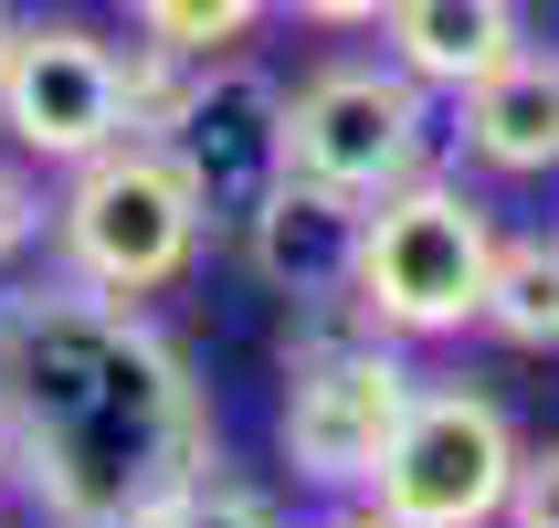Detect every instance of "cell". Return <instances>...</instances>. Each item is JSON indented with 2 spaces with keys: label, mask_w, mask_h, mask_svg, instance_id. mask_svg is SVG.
<instances>
[{
  "label": "cell",
  "mask_w": 559,
  "mask_h": 528,
  "mask_svg": "<svg viewBox=\"0 0 559 528\" xmlns=\"http://www.w3.org/2000/svg\"><path fill=\"white\" fill-rule=\"evenodd\" d=\"M412 412V371L370 339H307L285 349V466L307 476V486H370L380 444H391V423Z\"/></svg>",
  "instance_id": "8992f818"
},
{
  "label": "cell",
  "mask_w": 559,
  "mask_h": 528,
  "mask_svg": "<svg viewBox=\"0 0 559 528\" xmlns=\"http://www.w3.org/2000/svg\"><path fill=\"white\" fill-rule=\"evenodd\" d=\"M328 528H402V518H380V507H348V518H328Z\"/></svg>",
  "instance_id": "d6986e66"
},
{
  "label": "cell",
  "mask_w": 559,
  "mask_h": 528,
  "mask_svg": "<svg viewBox=\"0 0 559 528\" xmlns=\"http://www.w3.org/2000/svg\"><path fill=\"white\" fill-rule=\"evenodd\" d=\"M285 11H307V22H328V32H359V22H380L391 0H285Z\"/></svg>",
  "instance_id": "ac0fdd59"
},
{
  "label": "cell",
  "mask_w": 559,
  "mask_h": 528,
  "mask_svg": "<svg viewBox=\"0 0 559 528\" xmlns=\"http://www.w3.org/2000/svg\"><path fill=\"white\" fill-rule=\"evenodd\" d=\"M380 22H391V63H402L412 85H443V95H465L475 74H497L507 54H528L518 0H391Z\"/></svg>",
  "instance_id": "30bf717a"
},
{
  "label": "cell",
  "mask_w": 559,
  "mask_h": 528,
  "mask_svg": "<svg viewBox=\"0 0 559 528\" xmlns=\"http://www.w3.org/2000/svg\"><path fill=\"white\" fill-rule=\"evenodd\" d=\"M169 159L190 169L201 190V222H243L264 190L285 180V85L243 54H212L201 63V95H190Z\"/></svg>",
  "instance_id": "ba28073f"
},
{
  "label": "cell",
  "mask_w": 559,
  "mask_h": 528,
  "mask_svg": "<svg viewBox=\"0 0 559 528\" xmlns=\"http://www.w3.org/2000/svg\"><path fill=\"white\" fill-rule=\"evenodd\" d=\"M359 233H370V201H359V190L307 180V169H285V180L243 212L253 275L275 285V296H296V307L348 296V275H359Z\"/></svg>",
  "instance_id": "9c48e42d"
},
{
  "label": "cell",
  "mask_w": 559,
  "mask_h": 528,
  "mask_svg": "<svg viewBox=\"0 0 559 528\" xmlns=\"http://www.w3.org/2000/svg\"><path fill=\"white\" fill-rule=\"evenodd\" d=\"M423 138H433V106L402 63H328L285 95V169L359 201L423 180Z\"/></svg>",
  "instance_id": "5b68a950"
},
{
  "label": "cell",
  "mask_w": 559,
  "mask_h": 528,
  "mask_svg": "<svg viewBox=\"0 0 559 528\" xmlns=\"http://www.w3.org/2000/svg\"><path fill=\"white\" fill-rule=\"evenodd\" d=\"M507 528H559V444H538V455H518V476H507Z\"/></svg>",
  "instance_id": "e0dca14e"
},
{
  "label": "cell",
  "mask_w": 559,
  "mask_h": 528,
  "mask_svg": "<svg viewBox=\"0 0 559 528\" xmlns=\"http://www.w3.org/2000/svg\"><path fill=\"white\" fill-rule=\"evenodd\" d=\"M0 43H11V11H0Z\"/></svg>",
  "instance_id": "ffe728a7"
},
{
  "label": "cell",
  "mask_w": 559,
  "mask_h": 528,
  "mask_svg": "<svg viewBox=\"0 0 559 528\" xmlns=\"http://www.w3.org/2000/svg\"><path fill=\"white\" fill-rule=\"evenodd\" d=\"M475 328H497L507 349H559V244H549V233L497 244L486 296H475Z\"/></svg>",
  "instance_id": "7c38bea8"
},
{
  "label": "cell",
  "mask_w": 559,
  "mask_h": 528,
  "mask_svg": "<svg viewBox=\"0 0 559 528\" xmlns=\"http://www.w3.org/2000/svg\"><path fill=\"white\" fill-rule=\"evenodd\" d=\"M465 149L507 180L559 169V54H507L497 74L465 85Z\"/></svg>",
  "instance_id": "8fae6325"
},
{
  "label": "cell",
  "mask_w": 559,
  "mask_h": 528,
  "mask_svg": "<svg viewBox=\"0 0 559 528\" xmlns=\"http://www.w3.org/2000/svg\"><path fill=\"white\" fill-rule=\"evenodd\" d=\"M275 0H127V22L138 43H180V54H222V43H243Z\"/></svg>",
  "instance_id": "5bb4252c"
},
{
  "label": "cell",
  "mask_w": 559,
  "mask_h": 528,
  "mask_svg": "<svg viewBox=\"0 0 559 528\" xmlns=\"http://www.w3.org/2000/svg\"><path fill=\"white\" fill-rule=\"evenodd\" d=\"M201 63L212 54H180V43H127L117 54V138H148L169 149L190 117V95H201Z\"/></svg>",
  "instance_id": "4fadbf2b"
},
{
  "label": "cell",
  "mask_w": 559,
  "mask_h": 528,
  "mask_svg": "<svg viewBox=\"0 0 559 528\" xmlns=\"http://www.w3.org/2000/svg\"><path fill=\"white\" fill-rule=\"evenodd\" d=\"M518 476V434L486 391H412L370 466V507L402 528H486Z\"/></svg>",
  "instance_id": "277c9868"
},
{
  "label": "cell",
  "mask_w": 559,
  "mask_h": 528,
  "mask_svg": "<svg viewBox=\"0 0 559 528\" xmlns=\"http://www.w3.org/2000/svg\"><path fill=\"white\" fill-rule=\"evenodd\" d=\"M0 466L53 528H138L212 466V412L138 307L0 296Z\"/></svg>",
  "instance_id": "6da1fadb"
},
{
  "label": "cell",
  "mask_w": 559,
  "mask_h": 528,
  "mask_svg": "<svg viewBox=\"0 0 559 528\" xmlns=\"http://www.w3.org/2000/svg\"><path fill=\"white\" fill-rule=\"evenodd\" d=\"M201 233H212V222H201L190 169L169 149H148V138H117V149L74 159V180H63V201H53L63 275L85 285V296H117V307L180 285L190 265H201Z\"/></svg>",
  "instance_id": "7a4b0ae2"
},
{
  "label": "cell",
  "mask_w": 559,
  "mask_h": 528,
  "mask_svg": "<svg viewBox=\"0 0 559 528\" xmlns=\"http://www.w3.org/2000/svg\"><path fill=\"white\" fill-rule=\"evenodd\" d=\"M0 127L43 169L117 149V43H95L85 22H11V43H0Z\"/></svg>",
  "instance_id": "52a82bcc"
},
{
  "label": "cell",
  "mask_w": 559,
  "mask_h": 528,
  "mask_svg": "<svg viewBox=\"0 0 559 528\" xmlns=\"http://www.w3.org/2000/svg\"><path fill=\"white\" fill-rule=\"evenodd\" d=\"M138 528H285V518H275V497H264V486H233V476L201 466L180 497H158Z\"/></svg>",
  "instance_id": "9a60e30c"
},
{
  "label": "cell",
  "mask_w": 559,
  "mask_h": 528,
  "mask_svg": "<svg viewBox=\"0 0 559 528\" xmlns=\"http://www.w3.org/2000/svg\"><path fill=\"white\" fill-rule=\"evenodd\" d=\"M43 222H53V201H43V180H32L22 159H0V275L22 265L32 244H43Z\"/></svg>",
  "instance_id": "2e32d148"
},
{
  "label": "cell",
  "mask_w": 559,
  "mask_h": 528,
  "mask_svg": "<svg viewBox=\"0 0 559 528\" xmlns=\"http://www.w3.org/2000/svg\"><path fill=\"white\" fill-rule=\"evenodd\" d=\"M486 265H497L486 201L454 180H402L370 201L348 307H359V328H391V339H443V328H475Z\"/></svg>",
  "instance_id": "3957f363"
}]
</instances>
